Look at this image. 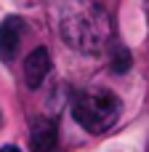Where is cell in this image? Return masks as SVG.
Returning a JSON list of instances; mask_svg holds the SVG:
<instances>
[{
    "mask_svg": "<svg viewBox=\"0 0 149 152\" xmlns=\"http://www.w3.org/2000/svg\"><path fill=\"white\" fill-rule=\"evenodd\" d=\"M59 142V128L53 118H37L32 123V134H29V144L35 152H51Z\"/></svg>",
    "mask_w": 149,
    "mask_h": 152,
    "instance_id": "5b68a950",
    "label": "cell"
},
{
    "mask_svg": "<svg viewBox=\"0 0 149 152\" xmlns=\"http://www.w3.org/2000/svg\"><path fill=\"white\" fill-rule=\"evenodd\" d=\"M0 152H21V150L13 147V144H5V147H0Z\"/></svg>",
    "mask_w": 149,
    "mask_h": 152,
    "instance_id": "52a82bcc",
    "label": "cell"
},
{
    "mask_svg": "<svg viewBox=\"0 0 149 152\" xmlns=\"http://www.w3.org/2000/svg\"><path fill=\"white\" fill-rule=\"evenodd\" d=\"M123 112V102L104 88H85L72 102V118L88 134H107Z\"/></svg>",
    "mask_w": 149,
    "mask_h": 152,
    "instance_id": "7a4b0ae2",
    "label": "cell"
},
{
    "mask_svg": "<svg viewBox=\"0 0 149 152\" xmlns=\"http://www.w3.org/2000/svg\"><path fill=\"white\" fill-rule=\"evenodd\" d=\"M131 53H128V48H117L115 51V56H112V69L117 72V75H123V72H128L131 69Z\"/></svg>",
    "mask_w": 149,
    "mask_h": 152,
    "instance_id": "8992f818",
    "label": "cell"
},
{
    "mask_svg": "<svg viewBox=\"0 0 149 152\" xmlns=\"http://www.w3.org/2000/svg\"><path fill=\"white\" fill-rule=\"evenodd\" d=\"M147 16H149V0H147Z\"/></svg>",
    "mask_w": 149,
    "mask_h": 152,
    "instance_id": "ba28073f",
    "label": "cell"
},
{
    "mask_svg": "<svg viewBox=\"0 0 149 152\" xmlns=\"http://www.w3.org/2000/svg\"><path fill=\"white\" fill-rule=\"evenodd\" d=\"M21 35H24V21L19 16H5L0 24V61H13Z\"/></svg>",
    "mask_w": 149,
    "mask_h": 152,
    "instance_id": "277c9868",
    "label": "cell"
},
{
    "mask_svg": "<svg viewBox=\"0 0 149 152\" xmlns=\"http://www.w3.org/2000/svg\"><path fill=\"white\" fill-rule=\"evenodd\" d=\"M59 35L72 51L99 56L112 40V19L96 0H67L59 8Z\"/></svg>",
    "mask_w": 149,
    "mask_h": 152,
    "instance_id": "6da1fadb",
    "label": "cell"
},
{
    "mask_svg": "<svg viewBox=\"0 0 149 152\" xmlns=\"http://www.w3.org/2000/svg\"><path fill=\"white\" fill-rule=\"evenodd\" d=\"M48 72H51V53H48V48L40 45L24 59V83H27V88H40L45 83Z\"/></svg>",
    "mask_w": 149,
    "mask_h": 152,
    "instance_id": "3957f363",
    "label": "cell"
}]
</instances>
